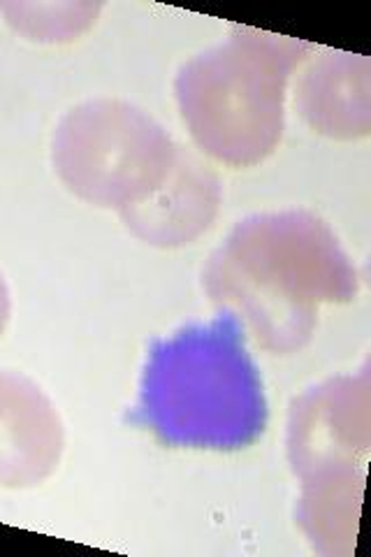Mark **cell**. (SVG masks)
Masks as SVG:
<instances>
[{
  "instance_id": "cell-5",
  "label": "cell",
  "mask_w": 371,
  "mask_h": 557,
  "mask_svg": "<svg viewBox=\"0 0 371 557\" xmlns=\"http://www.w3.org/2000/svg\"><path fill=\"white\" fill-rule=\"evenodd\" d=\"M369 450V374L332 379L293 403L288 456L302 479L325 469L364 467Z\"/></svg>"
},
{
  "instance_id": "cell-9",
  "label": "cell",
  "mask_w": 371,
  "mask_h": 557,
  "mask_svg": "<svg viewBox=\"0 0 371 557\" xmlns=\"http://www.w3.org/2000/svg\"><path fill=\"white\" fill-rule=\"evenodd\" d=\"M364 467L325 469L305 479L297 520L311 544L325 555L356 550Z\"/></svg>"
},
{
  "instance_id": "cell-8",
  "label": "cell",
  "mask_w": 371,
  "mask_h": 557,
  "mask_svg": "<svg viewBox=\"0 0 371 557\" xmlns=\"http://www.w3.org/2000/svg\"><path fill=\"white\" fill-rule=\"evenodd\" d=\"M299 110L323 135L353 139L369 133V61L330 54L299 86Z\"/></svg>"
},
{
  "instance_id": "cell-3",
  "label": "cell",
  "mask_w": 371,
  "mask_h": 557,
  "mask_svg": "<svg viewBox=\"0 0 371 557\" xmlns=\"http://www.w3.org/2000/svg\"><path fill=\"white\" fill-rule=\"evenodd\" d=\"M311 45L253 28L184 65L176 98L196 143L227 165H253L284 133V96L293 67Z\"/></svg>"
},
{
  "instance_id": "cell-1",
  "label": "cell",
  "mask_w": 371,
  "mask_h": 557,
  "mask_svg": "<svg viewBox=\"0 0 371 557\" xmlns=\"http://www.w3.org/2000/svg\"><path fill=\"white\" fill-rule=\"evenodd\" d=\"M205 286L251 325L262 348L293 354L311 339L318 307L356 298L358 272L327 223L281 212L242 221L211 256Z\"/></svg>"
},
{
  "instance_id": "cell-4",
  "label": "cell",
  "mask_w": 371,
  "mask_h": 557,
  "mask_svg": "<svg viewBox=\"0 0 371 557\" xmlns=\"http://www.w3.org/2000/svg\"><path fill=\"white\" fill-rule=\"evenodd\" d=\"M172 139L128 104L96 102L59 128L54 159L79 196L131 207L161 184L176 161Z\"/></svg>"
},
{
  "instance_id": "cell-10",
  "label": "cell",
  "mask_w": 371,
  "mask_h": 557,
  "mask_svg": "<svg viewBox=\"0 0 371 557\" xmlns=\"http://www.w3.org/2000/svg\"><path fill=\"white\" fill-rule=\"evenodd\" d=\"M5 319H8V293L3 286V278H0V330H3Z\"/></svg>"
},
{
  "instance_id": "cell-6",
  "label": "cell",
  "mask_w": 371,
  "mask_h": 557,
  "mask_svg": "<svg viewBox=\"0 0 371 557\" xmlns=\"http://www.w3.org/2000/svg\"><path fill=\"white\" fill-rule=\"evenodd\" d=\"M221 188L217 174L180 149L168 177L126 214L128 225L163 247L188 244L217 216Z\"/></svg>"
},
{
  "instance_id": "cell-2",
  "label": "cell",
  "mask_w": 371,
  "mask_h": 557,
  "mask_svg": "<svg viewBox=\"0 0 371 557\" xmlns=\"http://www.w3.org/2000/svg\"><path fill=\"white\" fill-rule=\"evenodd\" d=\"M135 418L170 446L253 444L268 425V403L239 317L223 311L207 325L153 342Z\"/></svg>"
},
{
  "instance_id": "cell-7",
  "label": "cell",
  "mask_w": 371,
  "mask_h": 557,
  "mask_svg": "<svg viewBox=\"0 0 371 557\" xmlns=\"http://www.w3.org/2000/svg\"><path fill=\"white\" fill-rule=\"evenodd\" d=\"M61 450V425L28 381L0 374V483L30 485L51 472Z\"/></svg>"
}]
</instances>
